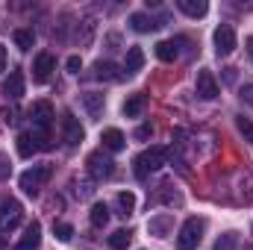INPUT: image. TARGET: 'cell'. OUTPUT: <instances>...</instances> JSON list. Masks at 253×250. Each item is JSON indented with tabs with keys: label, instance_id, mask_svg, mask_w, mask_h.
Returning a JSON list of instances; mask_svg holds the SVG:
<instances>
[{
	"label": "cell",
	"instance_id": "cell-1",
	"mask_svg": "<svg viewBox=\"0 0 253 250\" xmlns=\"http://www.w3.org/2000/svg\"><path fill=\"white\" fill-rule=\"evenodd\" d=\"M165 159H168V150L159 147V144L141 150V153L135 156V177H138V180H147L153 171H159V168L165 165Z\"/></svg>",
	"mask_w": 253,
	"mask_h": 250
},
{
	"label": "cell",
	"instance_id": "cell-2",
	"mask_svg": "<svg viewBox=\"0 0 253 250\" xmlns=\"http://www.w3.org/2000/svg\"><path fill=\"white\" fill-rule=\"evenodd\" d=\"M47 180H50V165H33L30 171H24V174H21V180H18V183H21V188H24V194L36 197Z\"/></svg>",
	"mask_w": 253,
	"mask_h": 250
},
{
	"label": "cell",
	"instance_id": "cell-3",
	"mask_svg": "<svg viewBox=\"0 0 253 250\" xmlns=\"http://www.w3.org/2000/svg\"><path fill=\"white\" fill-rule=\"evenodd\" d=\"M203 242V221L200 218H189L177 236V250H194Z\"/></svg>",
	"mask_w": 253,
	"mask_h": 250
},
{
	"label": "cell",
	"instance_id": "cell-4",
	"mask_svg": "<svg viewBox=\"0 0 253 250\" xmlns=\"http://www.w3.org/2000/svg\"><path fill=\"white\" fill-rule=\"evenodd\" d=\"M85 165H88V174H91L94 180H109V177L115 174V162H112V159H109L103 150H94V153H88Z\"/></svg>",
	"mask_w": 253,
	"mask_h": 250
},
{
	"label": "cell",
	"instance_id": "cell-5",
	"mask_svg": "<svg viewBox=\"0 0 253 250\" xmlns=\"http://www.w3.org/2000/svg\"><path fill=\"white\" fill-rule=\"evenodd\" d=\"M30 121H33V129H42V132H50V124H53V106L47 100H39L30 106Z\"/></svg>",
	"mask_w": 253,
	"mask_h": 250
},
{
	"label": "cell",
	"instance_id": "cell-6",
	"mask_svg": "<svg viewBox=\"0 0 253 250\" xmlns=\"http://www.w3.org/2000/svg\"><path fill=\"white\" fill-rule=\"evenodd\" d=\"M21 218H24V209H21L18 200L9 197V200L0 203V230H15L21 224Z\"/></svg>",
	"mask_w": 253,
	"mask_h": 250
},
{
	"label": "cell",
	"instance_id": "cell-7",
	"mask_svg": "<svg viewBox=\"0 0 253 250\" xmlns=\"http://www.w3.org/2000/svg\"><path fill=\"white\" fill-rule=\"evenodd\" d=\"M236 30L230 27V24H221L218 30H215V53L218 56H230L233 50H236Z\"/></svg>",
	"mask_w": 253,
	"mask_h": 250
},
{
	"label": "cell",
	"instance_id": "cell-8",
	"mask_svg": "<svg viewBox=\"0 0 253 250\" xmlns=\"http://www.w3.org/2000/svg\"><path fill=\"white\" fill-rule=\"evenodd\" d=\"M194 88H197V94H200L203 100H215V97L221 94L218 80L212 77V71H197V83H194Z\"/></svg>",
	"mask_w": 253,
	"mask_h": 250
},
{
	"label": "cell",
	"instance_id": "cell-9",
	"mask_svg": "<svg viewBox=\"0 0 253 250\" xmlns=\"http://www.w3.org/2000/svg\"><path fill=\"white\" fill-rule=\"evenodd\" d=\"M53 68H56V59L50 53H39L36 62H33V83H47Z\"/></svg>",
	"mask_w": 253,
	"mask_h": 250
},
{
	"label": "cell",
	"instance_id": "cell-10",
	"mask_svg": "<svg viewBox=\"0 0 253 250\" xmlns=\"http://www.w3.org/2000/svg\"><path fill=\"white\" fill-rule=\"evenodd\" d=\"M62 132H65V144H68V147H77V144L83 141V135H85L83 126H80V121H77L71 112L62 118Z\"/></svg>",
	"mask_w": 253,
	"mask_h": 250
},
{
	"label": "cell",
	"instance_id": "cell-11",
	"mask_svg": "<svg viewBox=\"0 0 253 250\" xmlns=\"http://www.w3.org/2000/svg\"><path fill=\"white\" fill-rule=\"evenodd\" d=\"M3 94H6L9 100L24 97V74H21V71H12V74L3 80Z\"/></svg>",
	"mask_w": 253,
	"mask_h": 250
},
{
	"label": "cell",
	"instance_id": "cell-12",
	"mask_svg": "<svg viewBox=\"0 0 253 250\" xmlns=\"http://www.w3.org/2000/svg\"><path fill=\"white\" fill-rule=\"evenodd\" d=\"M39 245H42V224L33 221V224L24 230V236H21V242H18V250H39Z\"/></svg>",
	"mask_w": 253,
	"mask_h": 250
},
{
	"label": "cell",
	"instance_id": "cell-13",
	"mask_svg": "<svg viewBox=\"0 0 253 250\" xmlns=\"http://www.w3.org/2000/svg\"><path fill=\"white\" fill-rule=\"evenodd\" d=\"M100 141H103V150H109V153H118V150H124V144H126L124 132H121V129H115V126L103 129Z\"/></svg>",
	"mask_w": 253,
	"mask_h": 250
},
{
	"label": "cell",
	"instance_id": "cell-14",
	"mask_svg": "<svg viewBox=\"0 0 253 250\" xmlns=\"http://www.w3.org/2000/svg\"><path fill=\"white\" fill-rule=\"evenodd\" d=\"M171 227H174V218L168 215V212H162V215H156V218H150L147 221V230H150V236H168L171 233Z\"/></svg>",
	"mask_w": 253,
	"mask_h": 250
},
{
	"label": "cell",
	"instance_id": "cell-15",
	"mask_svg": "<svg viewBox=\"0 0 253 250\" xmlns=\"http://www.w3.org/2000/svg\"><path fill=\"white\" fill-rule=\"evenodd\" d=\"M144 106H147V97L144 94H129L124 100V115L126 118H138L144 112Z\"/></svg>",
	"mask_w": 253,
	"mask_h": 250
},
{
	"label": "cell",
	"instance_id": "cell-16",
	"mask_svg": "<svg viewBox=\"0 0 253 250\" xmlns=\"http://www.w3.org/2000/svg\"><path fill=\"white\" fill-rule=\"evenodd\" d=\"M177 6H180V12H186L189 18H203L206 15V0H177Z\"/></svg>",
	"mask_w": 253,
	"mask_h": 250
},
{
	"label": "cell",
	"instance_id": "cell-17",
	"mask_svg": "<svg viewBox=\"0 0 253 250\" xmlns=\"http://www.w3.org/2000/svg\"><path fill=\"white\" fill-rule=\"evenodd\" d=\"M141 65H144V53H141V47H129V50H126V62H124L126 77H129V74H138Z\"/></svg>",
	"mask_w": 253,
	"mask_h": 250
},
{
	"label": "cell",
	"instance_id": "cell-18",
	"mask_svg": "<svg viewBox=\"0 0 253 250\" xmlns=\"http://www.w3.org/2000/svg\"><path fill=\"white\" fill-rule=\"evenodd\" d=\"M115 206H118V215H121V218H129L132 209H135V194H132V191H121V194L115 197Z\"/></svg>",
	"mask_w": 253,
	"mask_h": 250
},
{
	"label": "cell",
	"instance_id": "cell-19",
	"mask_svg": "<svg viewBox=\"0 0 253 250\" xmlns=\"http://www.w3.org/2000/svg\"><path fill=\"white\" fill-rule=\"evenodd\" d=\"M129 24H132V30H135V33H153V30L159 27V24H156L153 18H147L144 12H135V15L129 18Z\"/></svg>",
	"mask_w": 253,
	"mask_h": 250
},
{
	"label": "cell",
	"instance_id": "cell-20",
	"mask_svg": "<svg viewBox=\"0 0 253 250\" xmlns=\"http://www.w3.org/2000/svg\"><path fill=\"white\" fill-rule=\"evenodd\" d=\"M156 56H159L162 62H174V59L180 56L177 42H159V44H156Z\"/></svg>",
	"mask_w": 253,
	"mask_h": 250
},
{
	"label": "cell",
	"instance_id": "cell-21",
	"mask_svg": "<svg viewBox=\"0 0 253 250\" xmlns=\"http://www.w3.org/2000/svg\"><path fill=\"white\" fill-rule=\"evenodd\" d=\"M94 77L97 80H109V83H115V80H121V74H118V68L112 62H97L94 65Z\"/></svg>",
	"mask_w": 253,
	"mask_h": 250
},
{
	"label": "cell",
	"instance_id": "cell-22",
	"mask_svg": "<svg viewBox=\"0 0 253 250\" xmlns=\"http://www.w3.org/2000/svg\"><path fill=\"white\" fill-rule=\"evenodd\" d=\"M88 218H91V227H106V221H109V206H106V203H94Z\"/></svg>",
	"mask_w": 253,
	"mask_h": 250
},
{
	"label": "cell",
	"instance_id": "cell-23",
	"mask_svg": "<svg viewBox=\"0 0 253 250\" xmlns=\"http://www.w3.org/2000/svg\"><path fill=\"white\" fill-rule=\"evenodd\" d=\"M36 150H39V147H36L33 135H30V132H21V135H18V153H21V156L27 159V156H33Z\"/></svg>",
	"mask_w": 253,
	"mask_h": 250
},
{
	"label": "cell",
	"instance_id": "cell-24",
	"mask_svg": "<svg viewBox=\"0 0 253 250\" xmlns=\"http://www.w3.org/2000/svg\"><path fill=\"white\" fill-rule=\"evenodd\" d=\"M159 200H165V203H183V197L177 191H171V186H159V194L150 197V203H159Z\"/></svg>",
	"mask_w": 253,
	"mask_h": 250
},
{
	"label": "cell",
	"instance_id": "cell-25",
	"mask_svg": "<svg viewBox=\"0 0 253 250\" xmlns=\"http://www.w3.org/2000/svg\"><path fill=\"white\" fill-rule=\"evenodd\" d=\"M129 239H132L129 230H115V233L109 236V248L112 250H124L126 245H129Z\"/></svg>",
	"mask_w": 253,
	"mask_h": 250
},
{
	"label": "cell",
	"instance_id": "cell-26",
	"mask_svg": "<svg viewBox=\"0 0 253 250\" xmlns=\"http://www.w3.org/2000/svg\"><path fill=\"white\" fill-rule=\"evenodd\" d=\"M15 44H18V50H30L36 44V36L30 30H15Z\"/></svg>",
	"mask_w": 253,
	"mask_h": 250
},
{
	"label": "cell",
	"instance_id": "cell-27",
	"mask_svg": "<svg viewBox=\"0 0 253 250\" xmlns=\"http://www.w3.org/2000/svg\"><path fill=\"white\" fill-rule=\"evenodd\" d=\"M53 236H56L59 242H71V239H74V227L65 224V221H56V224H53Z\"/></svg>",
	"mask_w": 253,
	"mask_h": 250
},
{
	"label": "cell",
	"instance_id": "cell-28",
	"mask_svg": "<svg viewBox=\"0 0 253 250\" xmlns=\"http://www.w3.org/2000/svg\"><path fill=\"white\" fill-rule=\"evenodd\" d=\"M85 109L97 118V115H100V109H103V94H85Z\"/></svg>",
	"mask_w": 253,
	"mask_h": 250
},
{
	"label": "cell",
	"instance_id": "cell-29",
	"mask_svg": "<svg viewBox=\"0 0 253 250\" xmlns=\"http://www.w3.org/2000/svg\"><path fill=\"white\" fill-rule=\"evenodd\" d=\"M239 248V239H236V233H224L218 242H215V250H236Z\"/></svg>",
	"mask_w": 253,
	"mask_h": 250
},
{
	"label": "cell",
	"instance_id": "cell-30",
	"mask_svg": "<svg viewBox=\"0 0 253 250\" xmlns=\"http://www.w3.org/2000/svg\"><path fill=\"white\" fill-rule=\"evenodd\" d=\"M236 126H239V132H245L248 138L253 135V121H251V118H245V115H242V118L236 121Z\"/></svg>",
	"mask_w": 253,
	"mask_h": 250
},
{
	"label": "cell",
	"instance_id": "cell-31",
	"mask_svg": "<svg viewBox=\"0 0 253 250\" xmlns=\"http://www.w3.org/2000/svg\"><path fill=\"white\" fill-rule=\"evenodd\" d=\"M80 68H83L80 56H71V59H68V71H71V74H80Z\"/></svg>",
	"mask_w": 253,
	"mask_h": 250
},
{
	"label": "cell",
	"instance_id": "cell-32",
	"mask_svg": "<svg viewBox=\"0 0 253 250\" xmlns=\"http://www.w3.org/2000/svg\"><path fill=\"white\" fill-rule=\"evenodd\" d=\"M3 177H9V162L0 156V180H3Z\"/></svg>",
	"mask_w": 253,
	"mask_h": 250
},
{
	"label": "cell",
	"instance_id": "cell-33",
	"mask_svg": "<svg viewBox=\"0 0 253 250\" xmlns=\"http://www.w3.org/2000/svg\"><path fill=\"white\" fill-rule=\"evenodd\" d=\"M3 121H6V124H15V112H12V109H3Z\"/></svg>",
	"mask_w": 253,
	"mask_h": 250
},
{
	"label": "cell",
	"instance_id": "cell-34",
	"mask_svg": "<svg viewBox=\"0 0 253 250\" xmlns=\"http://www.w3.org/2000/svg\"><path fill=\"white\" fill-rule=\"evenodd\" d=\"M242 97H245L248 103H253V85H245V91H242Z\"/></svg>",
	"mask_w": 253,
	"mask_h": 250
},
{
	"label": "cell",
	"instance_id": "cell-35",
	"mask_svg": "<svg viewBox=\"0 0 253 250\" xmlns=\"http://www.w3.org/2000/svg\"><path fill=\"white\" fill-rule=\"evenodd\" d=\"M3 71H6V47L0 44V74H3Z\"/></svg>",
	"mask_w": 253,
	"mask_h": 250
},
{
	"label": "cell",
	"instance_id": "cell-36",
	"mask_svg": "<svg viewBox=\"0 0 253 250\" xmlns=\"http://www.w3.org/2000/svg\"><path fill=\"white\" fill-rule=\"evenodd\" d=\"M135 135H138V138H147V135H150V126H147V124L138 126V132H135Z\"/></svg>",
	"mask_w": 253,
	"mask_h": 250
},
{
	"label": "cell",
	"instance_id": "cell-37",
	"mask_svg": "<svg viewBox=\"0 0 253 250\" xmlns=\"http://www.w3.org/2000/svg\"><path fill=\"white\" fill-rule=\"evenodd\" d=\"M248 53H251V59H253V36L248 39Z\"/></svg>",
	"mask_w": 253,
	"mask_h": 250
}]
</instances>
